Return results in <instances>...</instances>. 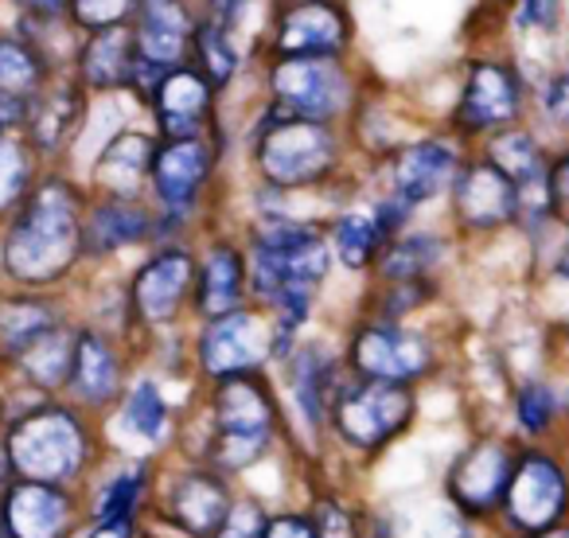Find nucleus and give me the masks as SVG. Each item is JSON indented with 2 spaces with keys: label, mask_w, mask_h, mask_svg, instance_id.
Returning <instances> with one entry per match:
<instances>
[{
  "label": "nucleus",
  "mask_w": 569,
  "mask_h": 538,
  "mask_svg": "<svg viewBox=\"0 0 569 538\" xmlns=\"http://www.w3.org/2000/svg\"><path fill=\"white\" fill-rule=\"evenodd\" d=\"M133 371H137V351L126 336L98 325H79L71 379H67L63 398L74 410L102 421L118 406V398L126 395Z\"/></svg>",
  "instance_id": "15"
},
{
  "label": "nucleus",
  "mask_w": 569,
  "mask_h": 538,
  "mask_svg": "<svg viewBox=\"0 0 569 538\" xmlns=\"http://www.w3.org/2000/svg\"><path fill=\"white\" fill-rule=\"evenodd\" d=\"M82 211L87 191L59 172H43L28 199L4 222L0 269L17 289L51 293L82 261Z\"/></svg>",
  "instance_id": "2"
},
{
  "label": "nucleus",
  "mask_w": 569,
  "mask_h": 538,
  "mask_svg": "<svg viewBox=\"0 0 569 538\" xmlns=\"http://www.w3.org/2000/svg\"><path fill=\"white\" fill-rule=\"evenodd\" d=\"M17 484V472H12V460H9V449H4V441H0V496Z\"/></svg>",
  "instance_id": "49"
},
{
  "label": "nucleus",
  "mask_w": 569,
  "mask_h": 538,
  "mask_svg": "<svg viewBox=\"0 0 569 538\" xmlns=\"http://www.w3.org/2000/svg\"><path fill=\"white\" fill-rule=\"evenodd\" d=\"M250 305L246 281V246L230 238H211L196 250V293H191V320H219Z\"/></svg>",
  "instance_id": "24"
},
{
  "label": "nucleus",
  "mask_w": 569,
  "mask_h": 538,
  "mask_svg": "<svg viewBox=\"0 0 569 538\" xmlns=\"http://www.w3.org/2000/svg\"><path fill=\"white\" fill-rule=\"evenodd\" d=\"M0 538H9V527H4V511H0Z\"/></svg>",
  "instance_id": "51"
},
{
  "label": "nucleus",
  "mask_w": 569,
  "mask_h": 538,
  "mask_svg": "<svg viewBox=\"0 0 569 538\" xmlns=\"http://www.w3.org/2000/svg\"><path fill=\"white\" fill-rule=\"evenodd\" d=\"M40 180V157L20 133L0 137V222H9Z\"/></svg>",
  "instance_id": "36"
},
{
  "label": "nucleus",
  "mask_w": 569,
  "mask_h": 538,
  "mask_svg": "<svg viewBox=\"0 0 569 538\" xmlns=\"http://www.w3.org/2000/svg\"><path fill=\"white\" fill-rule=\"evenodd\" d=\"M343 371L351 379L395 382V387L426 390L445 375V348L429 328L410 320L359 317L340 340Z\"/></svg>",
  "instance_id": "6"
},
{
  "label": "nucleus",
  "mask_w": 569,
  "mask_h": 538,
  "mask_svg": "<svg viewBox=\"0 0 569 538\" xmlns=\"http://www.w3.org/2000/svg\"><path fill=\"white\" fill-rule=\"evenodd\" d=\"M363 538H398V519L390 507L367 504V519H363Z\"/></svg>",
  "instance_id": "45"
},
{
  "label": "nucleus",
  "mask_w": 569,
  "mask_h": 538,
  "mask_svg": "<svg viewBox=\"0 0 569 538\" xmlns=\"http://www.w3.org/2000/svg\"><path fill=\"white\" fill-rule=\"evenodd\" d=\"M137 67V43L133 28H106V32H90L82 40L79 56H74V82L94 94H110V90H129Z\"/></svg>",
  "instance_id": "31"
},
{
  "label": "nucleus",
  "mask_w": 569,
  "mask_h": 538,
  "mask_svg": "<svg viewBox=\"0 0 569 538\" xmlns=\"http://www.w3.org/2000/svg\"><path fill=\"white\" fill-rule=\"evenodd\" d=\"M266 519H269V499L250 488H238L234 504L222 515V522L214 527L211 538H261L266 535Z\"/></svg>",
  "instance_id": "38"
},
{
  "label": "nucleus",
  "mask_w": 569,
  "mask_h": 538,
  "mask_svg": "<svg viewBox=\"0 0 569 538\" xmlns=\"http://www.w3.org/2000/svg\"><path fill=\"white\" fill-rule=\"evenodd\" d=\"M0 441L9 449L17 480L63 484V488H87V480L110 457L102 421L74 410L67 398H43L40 406L0 429Z\"/></svg>",
  "instance_id": "3"
},
{
  "label": "nucleus",
  "mask_w": 569,
  "mask_h": 538,
  "mask_svg": "<svg viewBox=\"0 0 569 538\" xmlns=\"http://www.w3.org/2000/svg\"><path fill=\"white\" fill-rule=\"evenodd\" d=\"M426 538H483V530L476 527V522H468V519H460L452 507H437V515L429 519V527H426Z\"/></svg>",
  "instance_id": "42"
},
{
  "label": "nucleus",
  "mask_w": 569,
  "mask_h": 538,
  "mask_svg": "<svg viewBox=\"0 0 569 538\" xmlns=\"http://www.w3.org/2000/svg\"><path fill=\"white\" fill-rule=\"evenodd\" d=\"M160 460L157 457H106L102 468L87 480V522L94 519H149L157 496Z\"/></svg>",
  "instance_id": "21"
},
{
  "label": "nucleus",
  "mask_w": 569,
  "mask_h": 538,
  "mask_svg": "<svg viewBox=\"0 0 569 538\" xmlns=\"http://www.w3.org/2000/svg\"><path fill=\"white\" fill-rule=\"evenodd\" d=\"M325 235H328L332 261L348 269V273H371L382 246H387V235H382L379 222H375L371 207H356V211L336 215L325 227Z\"/></svg>",
  "instance_id": "34"
},
{
  "label": "nucleus",
  "mask_w": 569,
  "mask_h": 538,
  "mask_svg": "<svg viewBox=\"0 0 569 538\" xmlns=\"http://www.w3.org/2000/svg\"><path fill=\"white\" fill-rule=\"evenodd\" d=\"M519 441L503 426H476L441 468V504L480 530L496 527Z\"/></svg>",
  "instance_id": "8"
},
{
  "label": "nucleus",
  "mask_w": 569,
  "mask_h": 538,
  "mask_svg": "<svg viewBox=\"0 0 569 538\" xmlns=\"http://www.w3.org/2000/svg\"><path fill=\"white\" fill-rule=\"evenodd\" d=\"M522 113H527V87H522L519 71L499 59H476L465 74L457 110H452L457 137L483 141L499 129L522 126Z\"/></svg>",
  "instance_id": "17"
},
{
  "label": "nucleus",
  "mask_w": 569,
  "mask_h": 538,
  "mask_svg": "<svg viewBox=\"0 0 569 538\" xmlns=\"http://www.w3.org/2000/svg\"><path fill=\"white\" fill-rule=\"evenodd\" d=\"M133 17V43L141 63L157 67V71H172V67L188 63L196 20L183 9V0H137Z\"/></svg>",
  "instance_id": "28"
},
{
  "label": "nucleus",
  "mask_w": 569,
  "mask_h": 538,
  "mask_svg": "<svg viewBox=\"0 0 569 538\" xmlns=\"http://www.w3.org/2000/svg\"><path fill=\"white\" fill-rule=\"evenodd\" d=\"M261 538H317V527H312L309 511L301 507V499H277L269 504V519H266V535Z\"/></svg>",
  "instance_id": "40"
},
{
  "label": "nucleus",
  "mask_w": 569,
  "mask_h": 538,
  "mask_svg": "<svg viewBox=\"0 0 569 538\" xmlns=\"http://www.w3.org/2000/svg\"><path fill=\"white\" fill-rule=\"evenodd\" d=\"M183 410H188V402L176 406L160 375L133 371L126 395L102 418L106 452H113V457H157V460L172 457L183 429Z\"/></svg>",
  "instance_id": "14"
},
{
  "label": "nucleus",
  "mask_w": 569,
  "mask_h": 538,
  "mask_svg": "<svg viewBox=\"0 0 569 538\" xmlns=\"http://www.w3.org/2000/svg\"><path fill=\"white\" fill-rule=\"evenodd\" d=\"M191 59H196L191 67H196L214 90L227 87L238 71V56H234V48H230V32H222V28L211 24V20H203V24L196 28V36H191Z\"/></svg>",
  "instance_id": "37"
},
{
  "label": "nucleus",
  "mask_w": 569,
  "mask_h": 538,
  "mask_svg": "<svg viewBox=\"0 0 569 538\" xmlns=\"http://www.w3.org/2000/svg\"><path fill=\"white\" fill-rule=\"evenodd\" d=\"M234 480L214 472L203 460L172 452L160 460L157 496H152L144 530L157 538H211L222 515L234 504Z\"/></svg>",
  "instance_id": "10"
},
{
  "label": "nucleus",
  "mask_w": 569,
  "mask_h": 538,
  "mask_svg": "<svg viewBox=\"0 0 569 538\" xmlns=\"http://www.w3.org/2000/svg\"><path fill=\"white\" fill-rule=\"evenodd\" d=\"M449 215L460 235H496L519 222V191L491 160L465 157L449 188Z\"/></svg>",
  "instance_id": "19"
},
{
  "label": "nucleus",
  "mask_w": 569,
  "mask_h": 538,
  "mask_svg": "<svg viewBox=\"0 0 569 538\" xmlns=\"http://www.w3.org/2000/svg\"><path fill=\"white\" fill-rule=\"evenodd\" d=\"M188 359L196 387L238 375H273V325L253 305L219 320H199L188 332Z\"/></svg>",
  "instance_id": "13"
},
{
  "label": "nucleus",
  "mask_w": 569,
  "mask_h": 538,
  "mask_svg": "<svg viewBox=\"0 0 569 538\" xmlns=\"http://www.w3.org/2000/svg\"><path fill=\"white\" fill-rule=\"evenodd\" d=\"M356 106V87L340 59H277L269 71V110L336 126Z\"/></svg>",
  "instance_id": "16"
},
{
  "label": "nucleus",
  "mask_w": 569,
  "mask_h": 538,
  "mask_svg": "<svg viewBox=\"0 0 569 538\" xmlns=\"http://www.w3.org/2000/svg\"><path fill=\"white\" fill-rule=\"evenodd\" d=\"M348 48V17L332 0H301L277 24L281 59H340Z\"/></svg>",
  "instance_id": "27"
},
{
  "label": "nucleus",
  "mask_w": 569,
  "mask_h": 538,
  "mask_svg": "<svg viewBox=\"0 0 569 538\" xmlns=\"http://www.w3.org/2000/svg\"><path fill=\"white\" fill-rule=\"evenodd\" d=\"M28 118V102L24 98H12V94H0V137L20 133Z\"/></svg>",
  "instance_id": "46"
},
{
  "label": "nucleus",
  "mask_w": 569,
  "mask_h": 538,
  "mask_svg": "<svg viewBox=\"0 0 569 538\" xmlns=\"http://www.w3.org/2000/svg\"><path fill=\"white\" fill-rule=\"evenodd\" d=\"M196 293V250L188 242H157L152 253L133 269L126 286L129 336H172L191 320Z\"/></svg>",
  "instance_id": "11"
},
{
  "label": "nucleus",
  "mask_w": 569,
  "mask_h": 538,
  "mask_svg": "<svg viewBox=\"0 0 569 538\" xmlns=\"http://www.w3.org/2000/svg\"><path fill=\"white\" fill-rule=\"evenodd\" d=\"M82 118H87V90L74 79H51L28 102V118L20 137L32 145V152L40 160L63 157L74 137H79Z\"/></svg>",
  "instance_id": "26"
},
{
  "label": "nucleus",
  "mask_w": 569,
  "mask_h": 538,
  "mask_svg": "<svg viewBox=\"0 0 569 538\" xmlns=\"http://www.w3.org/2000/svg\"><path fill=\"white\" fill-rule=\"evenodd\" d=\"M176 452L203 460L238 488L284 457L289 426L273 375H238L191 387Z\"/></svg>",
  "instance_id": "1"
},
{
  "label": "nucleus",
  "mask_w": 569,
  "mask_h": 538,
  "mask_svg": "<svg viewBox=\"0 0 569 538\" xmlns=\"http://www.w3.org/2000/svg\"><path fill=\"white\" fill-rule=\"evenodd\" d=\"M214 94L219 90L203 79L191 63L172 67L160 74L149 94V110L157 121L160 141H183V137H207L214 129Z\"/></svg>",
  "instance_id": "23"
},
{
  "label": "nucleus",
  "mask_w": 569,
  "mask_h": 538,
  "mask_svg": "<svg viewBox=\"0 0 569 538\" xmlns=\"http://www.w3.org/2000/svg\"><path fill=\"white\" fill-rule=\"evenodd\" d=\"M499 426L519 445L569 441V379H558L550 371H530L511 379Z\"/></svg>",
  "instance_id": "20"
},
{
  "label": "nucleus",
  "mask_w": 569,
  "mask_h": 538,
  "mask_svg": "<svg viewBox=\"0 0 569 538\" xmlns=\"http://www.w3.org/2000/svg\"><path fill=\"white\" fill-rule=\"evenodd\" d=\"M546 196H550V219L569 235V149L553 152L546 172Z\"/></svg>",
  "instance_id": "41"
},
{
  "label": "nucleus",
  "mask_w": 569,
  "mask_h": 538,
  "mask_svg": "<svg viewBox=\"0 0 569 538\" xmlns=\"http://www.w3.org/2000/svg\"><path fill=\"white\" fill-rule=\"evenodd\" d=\"M250 160L266 188L293 196V191L325 188L332 180L343 160V141L336 126L266 110L261 126L253 129Z\"/></svg>",
  "instance_id": "7"
},
{
  "label": "nucleus",
  "mask_w": 569,
  "mask_h": 538,
  "mask_svg": "<svg viewBox=\"0 0 569 538\" xmlns=\"http://www.w3.org/2000/svg\"><path fill=\"white\" fill-rule=\"evenodd\" d=\"M460 165V145L452 137H421L410 141L390 157V196H398L413 215L421 207L437 203L449 196L452 180H457Z\"/></svg>",
  "instance_id": "22"
},
{
  "label": "nucleus",
  "mask_w": 569,
  "mask_h": 538,
  "mask_svg": "<svg viewBox=\"0 0 569 538\" xmlns=\"http://www.w3.org/2000/svg\"><path fill=\"white\" fill-rule=\"evenodd\" d=\"M561 522H569V441L519 445L491 530L499 538H535Z\"/></svg>",
  "instance_id": "9"
},
{
  "label": "nucleus",
  "mask_w": 569,
  "mask_h": 538,
  "mask_svg": "<svg viewBox=\"0 0 569 538\" xmlns=\"http://www.w3.org/2000/svg\"><path fill=\"white\" fill-rule=\"evenodd\" d=\"M157 230V211L149 199H110V196H87L82 211V258L106 261L121 250L152 242Z\"/></svg>",
  "instance_id": "25"
},
{
  "label": "nucleus",
  "mask_w": 569,
  "mask_h": 538,
  "mask_svg": "<svg viewBox=\"0 0 569 538\" xmlns=\"http://www.w3.org/2000/svg\"><path fill=\"white\" fill-rule=\"evenodd\" d=\"M9 538H79L87 527V499L82 488L63 484L17 480L0 496Z\"/></svg>",
  "instance_id": "18"
},
{
  "label": "nucleus",
  "mask_w": 569,
  "mask_h": 538,
  "mask_svg": "<svg viewBox=\"0 0 569 538\" xmlns=\"http://www.w3.org/2000/svg\"><path fill=\"white\" fill-rule=\"evenodd\" d=\"M343 379L348 371H343L340 343H328L320 336H305L293 356L273 367L284 426H289V457L301 468L328 465V410Z\"/></svg>",
  "instance_id": "5"
},
{
  "label": "nucleus",
  "mask_w": 569,
  "mask_h": 538,
  "mask_svg": "<svg viewBox=\"0 0 569 538\" xmlns=\"http://www.w3.org/2000/svg\"><path fill=\"white\" fill-rule=\"evenodd\" d=\"M483 538H499V535H496V530H483Z\"/></svg>",
  "instance_id": "52"
},
{
  "label": "nucleus",
  "mask_w": 569,
  "mask_h": 538,
  "mask_svg": "<svg viewBox=\"0 0 569 538\" xmlns=\"http://www.w3.org/2000/svg\"><path fill=\"white\" fill-rule=\"evenodd\" d=\"M542 110H546V118H550V126H558L569 133V71H561L558 79L546 82Z\"/></svg>",
  "instance_id": "43"
},
{
  "label": "nucleus",
  "mask_w": 569,
  "mask_h": 538,
  "mask_svg": "<svg viewBox=\"0 0 569 538\" xmlns=\"http://www.w3.org/2000/svg\"><path fill=\"white\" fill-rule=\"evenodd\" d=\"M449 258V238L437 230L406 227L382 246L379 261H375V286L387 281H437V269Z\"/></svg>",
  "instance_id": "32"
},
{
  "label": "nucleus",
  "mask_w": 569,
  "mask_h": 538,
  "mask_svg": "<svg viewBox=\"0 0 569 538\" xmlns=\"http://www.w3.org/2000/svg\"><path fill=\"white\" fill-rule=\"evenodd\" d=\"M137 0H71V20L82 32H106V28H126L133 17Z\"/></svg>",
  "instance_id": "39"
},
{
  "label": "nucleus",
  "mask_w": 569,
  "mask_h": 538,
  "mask_svg": "<svg viewBox=\"0 0 569 538\" xmlns=\"http://www.w3.org/2000/svg\"><path fill=\"white\" fill-rule=\"evenodd\" d=\"M522 20H530V24H542V28H553V24H558V0H527Z\"/></svg>",
  "instance_id": "48"
},
{
  "label": "nucleus",
  "mask_w": 569,
  "mask_h": 538,
  "mask_svg": "<svg viewBox=\"0 0 569 538\" xmlns=\"http://www.w3.org/2000/svg\"><path fill=\"white\" fill-rule=\"evenodd\" d=\"M63 320L71 317L56 293H36V289L0 293V371H12L20 356Z\"/></svg>",
  "instance_id": "30"
},
{
  "label": "nucleus",
  "mask_w": 569,
  "mask_h": 538,
  "mask_svg": "<svg viewBox=\"0 0 569 538\" xmlns=\"http://www.w3.org/2000/svg\"><path fill=\"white\" fill-rule=\"evenodd\" d=\"M152 152H157V133H144V129H121V133H113L106 141V149L98 152L94 172H90L94 196L144 199L149 196Z\"/></svg>",
  "instance_id": "29"
},
{
  "label": "nucleus",
  "mask_w": 569,
  "mask_h": 538,
  "mask_svg": "<svg viewBox=\"0 0 569 538\" xmlns=\"http://www.w3.org/2000/svg\"><path fill=\"white\" fill-rule=\"evenodd\" d=\"M421 410V390L348 375L328 410V465L343 472L379 465L418 429Z\"/></svg>",
  "instance_id": "4"
},
{
  "label": "nucleus",
  "mask_w": 569,
  "mask_h": 538,
  "mask_svg": "<svg viewBox=\"0 0 569 538\" xmlns=\"http://www.w3.org/2000/svg\"><path fill=\"white\" fill-rule=\"evenodd\" d=\"M74 336H79L74 320H63V325L51 328L48 336H40V340L20 356V363L12 367L17 382H24L28 390H36V395H43V398H63L67 379H71Z\"/></svg>",
  "instance_id": "33"
},
{
  "label": "nucleus",
  "mask_w": 569,
  "mask_h": 538,
  "mask_svg": "<svg viewBox=\"0 0 569 538\" xmlns=\"http://www.w3.org/2000/svg\"><path fill=\"white\" fill-rule=\"evenodd\" d=\"M51 79H56L51 56L32 40V36L0 32V94L32 102Z\"/></svg>",
  "instance_id": "35"
},
{
  "label": "nucleus",
  "mask_w": 569,
  "mask_h": 538,
  "mask_svg": "<svg viewBox=\"0 0 569 538\" xmlns=\"http://www.w3.org/2000/svg\"><path fill=\"white\" fill-rule=\"evenodd\" d=\"M17 9L28 12L32 20H56L71 12V0H17Z\"/></svg>",
  "instance_id": "47"
},
{
  "label": "nucleus",
  "mask_w": 569,
  "mask_h": 538,
  "mask_svg": "<svg viewBox=\"0 0 569 538\" xmlns=\"http://www.w3.org/2000/svg\"><path fill=\"white\" fill-rule=\"evenodd\" d=\"M535 538H569V522H561V527H553V530H542V535H535Z\"/></svg>",
  "instance_id": "50"
},
{
  "label": "nucleus",
  "mask_w": 569,
  "mask_h": 538,
  "mask_svg": "<svg viewBox=\"0 0 569 538\" xmlns=\"http://www.w3.org/2000/svg\"><path fill=\"white\" fill-rule=\"evenodd\" d=\"M219 157L222 141L214 137V129L207 137H183V141H160L157 137L149 196H144L157 211L152 242H183L180 227H188L196 215L199 199L219 168Z\"/></svg>",
  "instance_id": "12"
},
{
  "label": "nucleus",
  "mask_w": 569,
  "mask_h": 538,
  "mask_svg": "<svg viewBox=\"0 0 569 538\" xmlns=\"http://www.w3.org/2000/svg\"><path fill=\"white\" fill-rule=\"evenodd\" d=\"M79 538H144L141 519H94L79 530Z\"/></svg>",
  "instance_id": "44"
}]
</instances>
